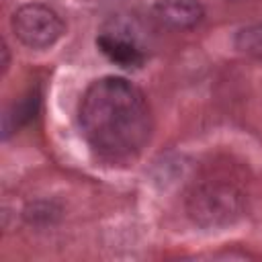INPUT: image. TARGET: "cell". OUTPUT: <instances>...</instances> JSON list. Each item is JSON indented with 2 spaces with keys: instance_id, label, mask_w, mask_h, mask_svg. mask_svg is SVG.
<instances>
[{
  "instance_id": "5",
  "label": "cell",
  "mask_w": 262,
  "mask_h": 262,
  "mask_svg": "<svg viewBox=\"0 0 262 262\" xmlns=\"http://www.w3.org/2000/svg\"><path fill=\"white\" fill-rule=\"evenodd\" d=\"M154 16L168 29L186 31L203 20L205 8L199 0H158L154 4Z\"/></svg>"
},
{
  "instance_id": "7",
  "label": "cell",
  "mask_w": 262,
  "mask_h": 262,
  "mask_svg": "<svg viewBox=\"0 0 262 262\" xmlns=\"http://www.w3.org/2000/svg\"><path fill=\"white\" fill-rule=\"evenodd\" d=\"M233 45L250 57H262V23L242 27L233 37Z\"/></svg>"
},
{
  "instance_id": "3",
  "label": "cell",
  "mask_w": 262,
  "mask_h": 262,
  "mask_svg": "<svg viewBox=\"0 0 262 262\" xmlns=\"http://www.w3.org/2000/svg\"><path fill=\"white\" fill-rule=\"evenodd\" d=\"M14 37L31 49H47L55 45L63 35V20L45 4H23L10 18Z\"/></svg>"
},
{
  "instance_id": "1",
  "label": "cell",
  "mask_w": 262,
  "mask_h": 262,
  "mask_svg": "<svg viewBox=\"0 0 262 262\" xmlns=\"http://www.w3.org/2000/svg\"><path fill=\"white\" fill-rule=\"evenodd\" d=\"M80 131L90 149L106 162H129L151 135V111L143 92L125 78L94 80L78 106Z\"/></svg>"
},
{
  "instance_id": "4",
  "label": "cell",
  "mask_w": 262,
  "mask_h": 262,
  "mask_svg": "<svg viewBox=\"0 0 262 262\" xmlns=\"http://www.w3.org/2000/svg\"><path fill=\"white\" fill-rule=\"evenodd\" d=\"M96 47L100 49V53L111 59L113 63L121 66V68H141L145 61V53L143 47L133 39L127 37L123 33L117 31H104L96 37Z\"/></svg>"
},
{
  "instance_id": "2",
  "label": "cell",
  "mask_w": 262,
  "mask_h": 262,
  "mask_svg": "<svg viewBox=\"0 0 262 262\" xmlns=\"http://www.w3.org/2000/svg\"><path fill=\"white\" fill-rule=\"evenodd\" d=\"M246 201L239 188L221 180L196 184L186 199V213L194 225L219 229L235 223L244 213Z\"/></svg>"
},
{
  "instance_id": "6",
  "label": "cell",
  "mask_w": 262,
  "mask_h": 262,
  "mask_svg": "<svg viewBox=\"0 0 262 262\" xmlns=\"http://www.w3.org/2000/svg\"><path fill=\"white\" fill-rule=\"evenodd\" d=\"M39 108V92L31 90L27 96H23L18 102H14L10 106V111L4 115V137H8L10 133L18 131L23 125H27L35 113Z\"/></svg>"
},
{
  "instance_id": "8",
  "label": "cell",
  "mask_w": 262,
  "mask_h": 262,
  "mask_svg": "<svg viewBox=\"0 0 262 262\" xmlns=\"http://www.w3.org/2000/svg\"><path fill=\"white\" fill-rule=\"evenodd\" d=\"M2 70L4 72L8 70V47H6V43H2Z\"/></svg>"
}]
</instances>
